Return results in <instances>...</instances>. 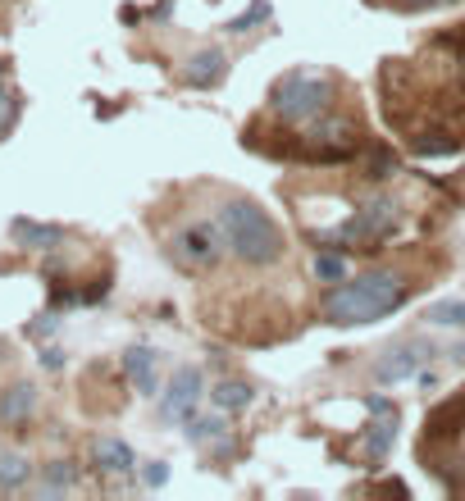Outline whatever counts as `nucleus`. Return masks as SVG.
Masks as SVG:
<instances>
[{"mask_svg":"<svg viewBox=\"0 0 465 501\" xmlns=\"http://www.w3.org/2000/svg\"><path fill=\"white\" fill-rule=\"evenodd\" d=\"M411 279L397 269H361L347 274L342 283H329L320 296V319L333 328H361V324H379L393 311L411 301Z\"/></svg>","mask_w":465,"mask_h":501,"instance_id":"obj_1","label":"nucleus"},{"mask_svg":"<svg viewBox=\"0 0 465 501\" xmlns=\"http://www.w3.org/2000/svg\"><path fill=\"white\" fill-rule=\"evenodd\" d=\"M210 401L224 415H238V410H247L256 401V392H251V383H242V378H224V383H215V388H210Z\"/></svg>","mask_w":465,"mask_h":501,"instance_id":"obj_16","label":"nucleus"},{"mask_svg":"<svg viewBox=\"0 0 465 501\" xmlns=\"http://www.w3.org/2000/svg\"><path fill=\"white\" fill-rule=\"evenodd\" d=\"M361 150V124L352 114H320V119L301 124L297 133V156L301 160H320V165H338V160H352Z\"/></svg>","mask_w":465,"mask_h":501,"instance_id":"obj_5","label":"nucleus"},{"mask_svg":"<svg viewBox=\"0 0 465 501\" xmlns=\"http://www.w3.org/2000/svg\"><path fill=\"white\" fill-rule=\"evenodd\" d=\"M333 105H338V73L329 69H292L269 87V114L292 128L320 119Z\"/></svg>","mask_w":465,"mask_h":501,"instance_id":"obj_3","label":"nucleus"},{"mask_svg":"<svg viewBox=\"0 0 465 501\" xmlns=\"http://www.w3.org/2000/svg\"><path fill=\"white\" fill-rule=\"evenodd\" d=\"M10 238L28 251H60L64 246V228L60 223H37V219H14Z\"/></svg>","mask_w":465,"mask_h":501,"instance_id":"obj_13","label":"nucleus"},{"mask_svg":"<svg viewBox=\"0 0 465 501\" xmlns=\"http://www.w3.org/2000/svg\"><path fill=\"white\" fill-rule=\"evenodd\" d=\"M393 442H397V406L393 410H379V419L365 424V433H361V447L370 456V465H383L388 451H393Z\"/></svg>","mask_w":465,"mask_h":501,"instance_id":"obj_12","label":"nucleus"},{"mask_svg":"<svg viewBox=\"0 0 465 501\" xmlns=\"http://www.w3.org/2000/svg\"><path fill=\"white\" fill-rule=\"evenodd\" d=\"M402 228V201H393L388 191H379V197H365L352 214H347L333 233H324L329 246H342V251H379L388 238H393Z\"/></svg>","mask_w":465,"mask_h":501,"instance_id":"obj_4","label":"nucleus"},{"mask_svg":"<svg viewBox=\"0 0 465 501\" xmlns=\"http://www.w3.org/2000/svg\"><path fill=\"white\" fill-rule=\"evenodd\" d=\"M434 356V346L429 342H397V346H388V352L379 356V365H374V378L379 383H402V378H411V374H420V365Z\"/></svg>","mask_w":465,"mask_h":501,"instance_id":"obj_8","label":"nucleus"},{"mask_svg":"<svg viewBox=\"0 0 465 501\" xmlns=\"http://www.w3.org/2000/svg\"><path fill=\"white\" fill-rule=\"evenodd\" d=\"M92 465L101 474H137V451L124 438L101 433V438H92Z\"/></svg>","mask_w":465,"mask_h":501,"instance_id":"obj_10","label":"nucleus"},{"mask_svg":"<svg viewBox=\"0 0 465 501\" xmlns=\"http://www.w3.org/2000/svg\"><path fill=\"white\" fill-rule=\"evenodd\" d=\"M78 483V470H73V460H51V465H46V497L51 492H60V488H73Z\"/></svg>","mask_w":465,"mask_h":501,"instance_id":"obj_20","label":"nucleus"},{"mask_svg":"<svg viewBox=\"0 0 465 501\" xmlns=\"http://www.w3.org/2000/svg\"><path fill=\"white\" fill-rule=\"evenodd\" d=\"M14 119H19V92L5 87V78H0V137L14 128Z\"/></svg>","mask_w":465,"mask_h":501,"instance_id":"obj_21","label":"nucleus"},{"mask_svg":"<svg viewBox=\"0 0 465 501\" xmlns=\"http://www.w3.org/2000/svg\"><path fill=\"white\" fill-rule=\"evenodd\" d=\"M424 319L434 328H465V296H443L424 305Z\"/></svg>","mask_w":465,"mask_h":501,"instance_id":"obj_18","label":"nucleus"},{"mask_svg":"<svg viewBox=\"0 0 465 501\" xmlns=\"http://www.w3.org/2000/svg\"><path fill=\"white\" fill-rule=\"evenodd\" d=\"M224 251H228V242H224L219 219H192L169 238V260L178 269H187V274H206V269H215L224 260Z\"/></svg>","mask_w":465,"mask_h":501,"instance_id":"obj_6","label":"nucleus"},{"mask_svg":"<svg viewBox=\"0 0 465 501\" xmlns=\"http://www.w3.org/2000/svg\"><path fill=\"white\" fill-rule=\"evenodd\" d=\"M32 415H37V388L32 383H14V388L0 392V424H5V429H23Z\"/></svg>","mask_w":465,"mask_h":501,"instance_id":"obj_14","label":"nucleus"},{"mask_svg":"<svg viewBox=\"0 0 465 501\" xmlns=\"http://www.w3.org/2000/svg\"><path fill=\"white\" fill-rule=\"evenodd\" d=\"M269 14H274V10H269V0H256V5H251L247 14H238V19H232V23H228V32H247V28L265 23Z\"/></svg>","mask_w":465,"mask_h":501,"instance_id":"obj_22","label":"nucleus"},{"mask_svg":"<svg viewBox=\"0 0 465 501\" xmlns=\"http://www.w3.org/2000/svg\"><path fill=\"white\" fill-rule=\"evenodd\" d=\"M397 10H411V14H420V10H447V5H456V0H393Z\"/></svg>","mask_w":465,"mask_h":501,"instance_id":"obj_24","label":"nucleus"},{"mask_svg":"<svg viewBox=\"0 0 465 501\" xmlns=\"http://www.w3.org/2000/svg\"><path fill=\"white\" fill-rule=\"evenodd\" d=\"M32 479V460L23 451H0V492H19Z\"/></svg>","mask_w":465,"mask_h":501,"instance_id":"obj_17","label":"nucleus"},{"mask_svg":"<svg viewBox=\"0 0 465 501\" xmlns=\"http://www.w3.org/2000/svg\"><path fill=\"white\" fill-rule=\"evenodd\" d=\"M224 73H228V55L219 46H201L197 55L183 64V83L197 87V92H210V87L224 83Z\"/></svg>","mask_w":465,"mask_h":501,"instance_id":"obj_9","label":"nucleus"},{"mask_svg":"<svg viewBox=\"0 0 465 501\" xmlns=\"http://www.w3.org/2000/svg\"><path fill=\"white\" fill-rule=\"evenodd\" d=\"M155 346H128V356H124V369H128V378H133V388L142 392V397H155V388H160V374H155Z\"/></svg>","mask_w":465,"mask_h":501,"instance_id":"obj_15","label":"nucleus"},{"mask_svg":"<svg viewBox=\"0 0 465 501\" xmlns=\"http://www.w3.org/2000/svg\"><path fill=\"white\" fill-rule=\"evenodd\" d=\"M347 274H352V269H347V251L342 246H329V251H320L315 255V279L329 287V283H342Z\"/></svg>","mask_w":465,"mask_h":501,"instance_id":"obj_19","label":"nucleus"},{"mask_svg":"<svg viewBox=\"0 0 465 501\" xmlns=\"http://www.w3.org/2000/svg\"><path fill=\"white\" fill-rule=\"evenodd\" d=\"M456 64H461V87H465V51H461V60H456Z\"/></svg>","mask_w":465,"mask_h":501,"instance_id":"obj_27","label":"nucleus"},{"mask_svg":"<svg viewBox=\"0 0 465 501\" xmlns=\"http://www.w3.org/2000/svg\"><path fill=\"white\" fill-rule=\"evenodd\" d=\"M219 228H224V242H228V255H238L242 264L251 269H269L288 255V242H283V228L269 219V210L251 197H228L219 210H215Z\"/></svg>","mask_w":465,"mask_h":501,"instance_id":"obj_2","label":"nucleus"},{"mask_svg":"<svg viewBox=\"0 0 465 501\" xmlns=\"http://www.w3.org/2000/svg\"><path fill=\"white\" fill-rule=\"evenodd\" d=\"M5 73H10V60H5V55H0V78H5Z\"/></svg>","mask_w":465,"mask_h":501,"instance_id":"obj_26","label":"nucleus"},{"mask_svg":"<svg viewBox=\"0 0 465 501\" xmlns=\"http://www.w3.org/2000/svg\"><path fill=\"white\" fill-rule=\"evenodd\" d=\"M42 365H46V369H60V365H64V352H60V346H46V352H42Z\"/></svg>","mask_w":465,"mask_h":501,"instance_id":"obj_25","label":"nucleus"},{"mask_svg":"<svg viewBox=\"0 0 465 501\" xmlns=\"http://www.w3.org/2000/svg\"><path fill=\"white\" fill-rule=\"evenodd\" d=\"M142 483H146V488H165V483H169L165 460H146V465H142Z\"/></svg>","mask_w":465,"mask_h":501,"instance_id":"obj_23","label":"nucleus"},{"mask_svg":"<svg viewBox=\"0 0 465 501\" xmlns=\"http://www.w3.org/2000/svg\"><path fill=\"white\" fill-rule=\"evenodd\" d=\"M201 397H206V374H201V365H178L169 374V383H165V392H160V419L187 424L192 415H197Z\"/></svg>","mask_w":465,"mask_h":501,"instance_id":"obj_7","label":"nucleus"},{"mask_svg":"<svg viewBox=\"0 0 465 501\" xmlns=\"http://www.w3.org/2000/svg\"><path fill=\"white\" fill-rule=\"evenodd\" d=\"M187 438L197 442V447H210V456H228V451H232L224 410H219V415H192V419H187Z\"/></svg>","mask_w":465,"mask_h":501,"instance_id":"obj_11","label":"nucleus"}]
</instances>
